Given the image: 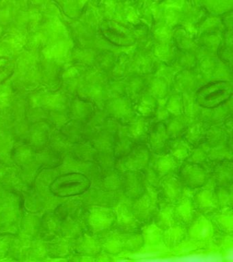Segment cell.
<instances>
[{
    "label": "cell",
    "instance_id": "1",
    "mask_svg": "<svg viewBox=\"0 0 233 262\" xmlns=\"http://www.w3.org/2000/svg\"><path fill=\"white\" fill-rule=\"evenodd\" d=\"M232 94V88L227 81L209 82L196 92V104L204 110H215L226 103Z\"/></svg>",
    "mask_w": 233,
    "mask_h": 262
},
{
    "label": "cell",
    "instance_id": "2",
    "mask_svg": "<svg viewBox=\"0 0 233 262\" xmlns=\"http://www.w3.org/2000/svg\"><path fill=\"white\" fill-rule=\"evenodd\" d=\"M91 186L90 178L79 172L62 174L51 183L50 190L58 198H70L81 195L89 190Z\"/></svg>",
    "mask_w": 233,
    "mask_h": 262
},
{
    "label": "cell",
    "instance_id": "3",
    "mask_svg": "<svg viewBox=\"0 0 233 262\" xmlns=\"http://www.w3.org/2000/svg\"><path fill=\"white\" fill-rule=\"evenodd\" d=\"M151 151L144 143H136L128 154L116 159L115 169L125 172H144L149 167Z\"/></svg>",
    "mask_w": 233,
    "mask_h": 262
},
{
    "label": "cell",
    "instance_id": "4",
    "mask_svg": "<svg viewBox=\"0 0 233 262\" xmlns=\"http://www.w3.org/2000/svg\"><path fill=\"white\" fill-rule=\"evenodd\" d=\"M160 201L157 186L146 181V189L142 195L132 201L133 210L142 224L154 219Z\"/></svg>",
    "mask_w": 233,
    "mask_h": 262
},
{
    "label": "cell",
    "instance_id": "5",
    "mask_svg": "<svg viewBox=\"0 0 233 262\" xmlns=\"http://www.w3.org/2000/svg\"><path fill=\"white\" fill-rule=\"evenodd\" d=\"M216 188V184L210 176L206 183L194 192V203L200 214L210 216L220 208Z\"/></svg>",
    "mask_w": 233,
    "mask_h": 262
},
{
    "label": "cell",
    "instance_id": "6",
    "mask_svg": "<svg viewBox=\"0 0 233 262\" xmlns=\"http://www.w3.org/2000/svg\"><path fill=\"white\" fill-rule=\"evenodd\" d=\"M177 173L184 186L191 190L203 186L210 177L204 165L188 161L181 164Z\"/></svg>",
    "mask_w": 233,
    "mask_h": 262
},
{
    "label": "cell",
    "instance_id": "7",
    "mask_svg": "<svg viewBox=\"0 0 233 262\" xmlns=\"http://www.w3.org/2000/svg\"><path fill=\"white\" fill-rule=\"evenodd\" d=\"M217 231L209 216L198 213L187 226V238L196 243H205L212 241Z\"/></svg>",
    "mask_w": 233,
    "mask_h": 262
},
{
    "label": "cell",
    "instance_id": "8",
    "mask_svg": "<svg viewBox=\"0 0 233 262\" xmlns=\"http://www.w3.org/2000/svg\"><path fill=\"white\" fill-rule=\"evenodd\" d=\"M116 221L114 227L124 232H138L140 231L142 223L133 210L132 204L125 201H120L114 208Z\"/></svg>",
    "mask_w": 233,
    "mask_h": 262
},
{
    "label": "cell",
    "instance_id": "9",
    "mask_svg": "<svg viewBox=\"0 0 233 262\" xmlns=\"http://www.w3.org/2000/svg\"><path fill=\"white\" fill-rule=\"evenodd\" d=\"M157 187L161 200L173 204L181 198L185 188L177 172L159 178Z\"/></svg>",
    "mask_w": 233,
    "mask_h": 262
},
{
    "label": "cell",
    "instance_id": "10",
    "mask_svg": "<svg viewBox=\"0 0 233 262\" xmlns=\"http://www.w3.org/2000/svg\"><path fill=\"white\" fill-rule=\"evenodd\" d=\"M116 216L114 208L109 206H95L90 215V225L96 233L107 232L115 225Z\"/></svg>",
    "mask_w": 233,
    "mask_h": 262
},
{
    "label": "cell",
    "instance_id": "11",
    "mask_svg": "<svg viewBox=\"0 0 233 262\" xmlns=\"http://www.w3.org/2000/svg\"><path fill=\"white\" fill-rule=\"evenodd\" d=\"M151 171L156 176L157 179L167 175V174L178 172L182 163L176 159L171 154L165 152L151 154Z\"/></svg>",
    "mask_w": 233,
    "mask_h": 262
},
{
    "label": "cell",
    "instance_id": "12",
    "mask_svg": "<svg viewBox=\"0 0 233 262\" xmlns=\"http://www.w3.org/2000/svg\"><path fill=\"white\" fill-rule=\"evenodd\" d=\"M101 30L106 40L116 46H132L136 42L130 30L119 24L107 23Z\"/></svg>",
    "mask_w": 233,
    "mask_h": 262
},
{
    "label": "cell",
    "instance_id": "13",
    "mask_svg": "<svg viewBox=\"0 0 233 262\" xmlns=\"http://www.w3.org/2000/svg\"><path fill=\"white\" fill-rule=\"evenodd\" d=\"M193 194L186 191L185 188L183 195L174 204L177 221L187 227L199 213L194 203Z\"/></svg>",
    "mask_w": 233,
    "mask_h": 262
},
{
    "label": "cell",
    "instance_id": "14",
    "mask_svg": "<svg viewBox=\"0 0 233 262\" xmlns=\"http://www.w3.org/2000/svg\"><path fill=\"white\" fill-rule=\"evenodd\" d=\"M143 173L144 172H125L122 173V189L128 200H136L146 189V179Z\"/></svg>",
    "mask_w": 233,
    "mask_h": 262
},
{
    "label": "cell",
    "instance_id": "15",
    "mask_svg": "<svg viewBox=\"0 0 233 262\" xmlns=\"http://www.w3.org/2000/svg\"><path fill=\"white\" fill-rule=\"evenodd\" d=\"M126 233L114 227L103 233L102 250L110 255H118L125 251Z\"/></svg>",
    "mask_w": 233,
    "mask_h": 262
},
{
    "label": "cell",
    "instance_id": "16",
    "mask_svg": "<svg viewBox=\"0 0 233 262\" xmlns=\"http://www.w3.org/2000/svg\"><path fill=\"white\" fill-rule=\"evenodd\" d=\"M169 140V135L164 123L159 122L151 127L147 138L148 147L151 153L159 154L166 151Z\"/></svg>",
    "mask_w": 233,
    "mask_h": 262
},
{
    "label": "cell",
    "instance_id": "17",
    "mask_svg": "<svg viewBox=\"0 0 233 262\" xmlns=\"http://www.w3.org/2000/svg\"><path fill=\"white\" fill-rule=\"evenodd\" d=\"M187 238V227L177 221L163 229V243L169 249H175Z\"/></svg>",
    "mask_w": 233,
    "mask_h": 262
},
{
    "label": "cell",
    "instance_id": "18",
    "mask_svg": "<svg viewBox=\"0 0 233 262\" xmlns=\"http://www.w3.org/2000/svg\"><path fill=\"white\" fill-rule=\"evenodd\" d=\"M211 178L217 187L232 185L233 165L232 159L224 160L214 164Z\"/></svg>",
    "mask_w": 233,
    "mask_h": 262
},
{
    "label": "cell",
    "instance_id": "19",
    "mask_svg": "<svg viewBox=\"0 0 233 262\" xmlns=\"http://www.w3.org/2000/svg\"><path fill=\"white\" fill-rule=\"evenodd\" d=\"M217 232L232 235L233 231L232 208H220L209 216Z\"/></svg>",
    "mask_w": 233,
    "mask_h": 262
},
{
    "label": "cell",
    "instance_id": "20",
    "mask_svg": "<svg viewBox=\"0 0 233 262\" xmlns=\"http://www.w3.org/2000/svg\"><path fill=\"white\" fill-rule=\"evenodd\" d=\"M194 147L183 137L170 139L167 143L166 151L176 159L183 163L187 161Z\"/></svg>",
    "mask_w": 233,
    "mask_h": 262
},
{
    "label": "cell",
    "instance_id": "21",
    "mask_svg": "<svg viewBox=\"0 0 233 262\" xmlns=\"http://www.w3.org/2000/svg\"><path fill=\"white\" fill-rule=\"evenodd\" d=\"M208 127L204 122L194 123L186 128L183 137L192 146H198L206 142Z\"/></svg>",
    "mask_w": 233,
    "mask_h": 262
},
{
    "label": "cell",
    "instance_id": "22",
    "mask_svg": "<svg viewBox=\"0 0 233 262\" xmlns=\"http://www.w3.org/2000/svg\"><path fill=\"white\" fill-rule=\"evenodd\" d=\"M147 118L140 117L134 118L129 124V134L136 143H144L147 141L151 126L149 125Z\"/></svg>",
    "mask_w": 233,
    "mask_h": 262
},
{
    "label": "cell",
    "instance_id": "23",
    "mask_svg": "<svg viewBox=\"0 0 233 262\" xmlns=\"http://www.w3.org/2000/svg\"><path fill=\"white\" fill-rule=\"evenodd\" d=\"M153 220L163 229L167 228L177 222L174 204L161 200L158 210Z\"/></svg>",
    "mask_w": 233,
    "mask_h": 262
},
{
    "label": "cell",
    "instance_id": "24",
    "mask_svg": "<svg viewBox=\"0 0 233 262\" xmlns=\"http://www.w3.org/2000/svg\"><path fill=\"white\" fill-rule=\"evenodd\" d=\"M140 231L144 245H154L163 243V229L154 220L143 224Z\"/></svg>",
    "mask_w": 233,
    "mask_h": 262
},
{
    "label": "cell",
    "instance_id": "25",
    "mask_svg": "<svg viewBox=\"0 0 233 262\" xmlns=\"http://www.w3.org/2000/svg\"><path fill=\"white\" fill-rule=\"evenodd\" d=\"M109 112L114 119L122 123H130L135 118L134 111L125 102H113L110 105Z\"/></svg>",
    "mask_w": 233,
    "mask_h": 262
},
{
    "label": "cell",
    "instance_id": "26",
    "mask_svg": "<svg viewBox=\"0 0 233 262\" xmlns=\"http://www.w3.org/2000/svg\"><path fill=\"white\" fill-rule=\"evenodd\" d=\"M232 147L228 143L210 145L208 152V163L216 164L224 160L232 159Z\"/></svg>",
    "mask_w": 233,
    "mask_h": 262
},
{
    "label": "cell",
    "instance_id": "27",
    "mask_svg": "<svg viewBox=\"0 0 233 262\" xmlns=\"http://www.w3.org/2000/svg\"><path fill=\"white\" fill-rule=\"evenodd\" d=\"M136 143L133 140L130 134L118 135L115 137L113 147V155L116 159L125 155L133 148Z\"/></svg>",
    "mask_w": 233,
    "mask_h": 262
},
{
    "label": "cell",
    "instance_id": "28",
    "mask_svg": "<svg viewBox=\"0 0 233 262\" xmlns=\"http://www.w3.org/2000/svg\"><path fill=\"white\" fill-rule=\"evenodd\" d=\"M103 185L106 190L116 191L122 187V174L115 168L105 171Z\"/></svg>",
    "mask_w": 233,
    "mask_h": 262
},
{
    "label": "cell",
    "instance_id": "29",
    "mask_svg": "<svg viewBox=\"0 0 233 262\" xmlns=\"http://www.w3.org/2000/svg\"><path fill=\"white\" fill-rule=\"evenodd\" d=\"M208 149H209V145L206 142L194 147L191 155L186 161L204 165V164L208 163Z\"/></svg>",
    "mask_w": 233,
    "mask_h": 262
},
{
    "label": "cell",
    "instance_id": "30",
    "mask_svg": "<svg viewBox=\"0 0 233 262\" xmlns=\"http://www.w3.org/2000/svg\"><path fill=\"white\" fill-rule=\"evenodd\" d=\"M165 126H166L167 132L170 139L183 137L186 128H187L185 126V122H183V120L179 117L170 121L168 124H165Z\"/></svg>",
    "mask_w": 233,
    "mask_h": 262
},
{
    "label": "cell",
    "instance_id": "31",
    "mask_svg": "<svg viewBox=\"0 0 233 262\" xmlns=\"http://www.w3.org/2000/svg\"><path fill=\"white\" fill-rule=\"evenodd\" d=\"M232 186H218L217 187L219 205L220 208H232Z\"/></svg>",
    "mask_w": 233,
    "mask_h": 262
},
{
    "label": "cell",
    "instance_id": "32",
    "mask_svg": "<svg viewBox=\"0 0 233 262\" xmlns=\"http://www.w3.org/2000/svg\"><path fill=\"white\" fill-rule=\"evenodd\" d=\"M157 105L154 100H143L138 104L137 111L143 118H149L155 116L157 113Z\"/></svg>",
    "mask_w": 233,
    "mask_h": 262
}]
</instances>
